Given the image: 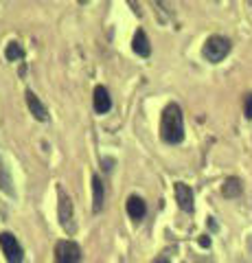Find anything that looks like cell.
I'll return each instance as SVG.
<instances>
[{
	"label": "cell",
	"instance_id": "10",
	"mask_svg": "<svg viewBox=\"0 0 252 263\" xmlns=\"http://www.w3.org/2000/svg\"><path fill=\"white\" fill-rule=\"evenodd\" d=\"M103 200H105L103 180L99 176H92V211L94 213H99L103 209Z\"/></svg>",
	"mask_w": 252,
	"mask_h": 263
},
{
	"label": "cell",
	"instance_id": "7",
	"mask_svg": "<svg viewBox=\"0 0 252 263\" xmlns=\"http://www.w3.org/2000/svg\"><path fill=\"white\" fill-rule=\"evenodd\" d=\"M27 105H29L31 114H33L37 121H48V110H46V105L40 101L37 95L31 92V90H27Z\"/></svg>",
	"mask_w": 252,
	"mask_h": 263
},
{
	"label": "cell",
	"instance_id": "5",
	"mask_svg": "<svg viewBox=\"0 0 252 263\" xmlns=\"http://www.w3.org/2000/svg\"><path fill=\"white\" fill-rule=\"evenodd\" d=\"M60 224L66 228L68 233H75V224H72V202L68 195H60Z\"/></svg>",
	"mask_w": 252,
	"mask_h": 263
},
{
	"label": "cell",
	"instance_id": "14",
	"mask_svg": "<svg viewBox=\"0 0 252 263\" xmlns=\"http://www.w3.org/2000/svg\"><path fill=\"white\" fill-rule=\"evenodd\" d=\"M0 189H3L5 193H13L9 174H7V169H5V164H3V162H0Z\"/></svg>",
	"mask_w": 252,
	"mask_h": 263
},
{
	"label": "cell",
	"instance_id": "13",
	"mask_svg": "<svg viewBox=\"0 0 252 263\" xmlns=\"http://www.w3.org/2000/svg\"><path fill=\"white\" fill-rule=\"evenodd\" d=\"M5 57H7V62H18L24 57V48L20 46V42H9L5 48Z\"/></svg>",
	"mask_w": 252,
	"mask_h": 263
},
{
	"label": "cell",
	"instance_id": "15",
	"mask_svg": "<svg viewBox=\"0 0 252 263\" xmlns=\"http://www.w3.org/2000/svg\"><path fill=\"white\" fill-rule=\"evenodd\" d=\"M243 110H246V117L252 121V92H248L243 99Z\"/></svg>",
	"mask_w": 252,
	"mask_h": 263
},
{
	"label": "cell",
	"instance_id": "2",
	"mask_svg": "<svg viewBox=\"0 0 252 263\" xmlns=\"http://www.w3.org/2000/svg\"><path fill=\"white\" fill-rule=\"evenodd\" d=\"M204 57L208 62H213V64H217V62H222L226 55L230 53V40L228 37H222V35H210L208 40H206V44H204Z\"/></svg>",
	"mask_w": 252,
	"mask_h": 263
},
{
	"label": "cell",
	"instance_id": "3",
	"mask_svg": "<svg viewBox=\"0 0 252 263\" xmlns=\"http://www.w3.org/2000/svg\"><path fill=\"white\" fill-rule=\"evenodd\" d=\"M81 261V248L70 241V239H64L55 246V263H79Z\"/></svg>",
	"mask_w": 252,
	"mask_h": 263
},
{
	"label": "cell",
	"instance_id": "8",
	"mask_svg": "<svg viewBox=\"0 0 252 263\" xmlns=\"http://www.w3.org/2000/svg\"><path fill=\"white\" fill-rule=\"evenodd\" d=\"M110 108H112V99H110L108 88L96 86L94 88V110L99 114H105V112H110Z\"/></svg>",
	"mask_w": 252,
	"mask_h": 263
},
{
	"label": "cell",
	"instance_id": "16",
	"mask_svg": "<svg viewBox=\"0 0 252 263\" xmlns=\"http://www.w3.org/2000/svg\"><path fill=\"white\" fill-rule=\"evenodd\" d=\"M200 246H204V248H208V246H210V239H208L206 235H204V237H202V239H200Z\"/></svg>",
	"mask_w": 252,
	"mask_h": 263
},
{
	"label": "cell",
	"instance_id": "6",
	"mask_svg": "<svg viewBox=\"0 0 252 263\" xmlns=\"http://www.w3.org/2000/svg\"><path fill=\"white\" fill-rule=\"evenodd\" d=\"M176 202L182 211H186V213L193 211V191H191L189 184L176 182Z\"/></svg>",
	"mask_w": 252,
	"mask_h": 263
},
{
	"label": "cell",
	"instance_id": "4",
	"mask_svg": "<svg viewBox=\"0 0 252 263\" xmlns=\"http://www.w3.org/2000/svg\"><path fill=\"white\" fill-rule=\"evenodd\" d=\"M0 248L5 252L7 263H22V257H24L22 246L11 233H0Z\"/></svg>",
	"mask_w": 252,
	"mask_h": 263
},
{
	"label": "cell",
	"instance_id": "9",
	"mask_svg": "<svg viewBox=\"0 0 252 263\" xmlns=\"http://www.w3.org/2000/svg\"><path fill=\"white\" fill-rule=\"evenodd\" d=\"M147 213V204L143 202V197L138 195H129L127 197V215L132 219H143Z\"/></svg>",
	"mask_w": 252,
	"mask_h": 263
},
{
	"label": "cell",
	"instance_id": "12",
	"mask_svg": "<svg viewBox=\"0 0 252 263\" xmlns=\"http://www.w3.org/2000/svg\"><path fill=\"white\" fill-rule=\"evenodd\" d=\"M222 193H224V197H239L241 195V182L237 178H228L222 186Z\"/></svg>",
	"mask_w": 252,
	"mask_h": 263
},
{
	"label": "cell",
	"instance_id": "11",
	"mask_svg": "<svg viewBox=\"0 0 252 263\" xmlns=\"http://www.w3.org/2000/svg\"><path fill=\"white\" fill-rule=\"evenodd\" d=\"M132 48H134V53H136V55L149 57L151 46H149V40H147V35H145V31H143V29H138V31H136L134 42H132Z\"/></svg>",
	"mask_w": 252,
	"mask_h": 263
},
{
	"label": "cell",
	"instance_id": "17",
	"mask_svg": "<svg viewBox=\"0 0 252 263\" xmlns=\"http://www.w3.org/2000/svg\"><path fill=\"white\" fill-rule=\"evenodd\" d=\"M153 263H169V259H167V257H160V259H156Z\"/></svg>",
	"mask_w": 252,
	"mask_h": 263
},
{
	"label": "cell",
	"instance_id": "1",
	"mask_svg": "<svg viewBox=\"0 0 252 263\" xmlns=\"http://www.w3.org/2000/svg\"><path fill=\"white\" fill-rule=\"evenodd\" d=\"M160 136L162 141L169 145H178L184 138V121H182V110L176 103L167 105L162 112V121H160Z\"/></svg>",
	"mask_w": 252,
	"mask_h": 263
}]
</instances>
